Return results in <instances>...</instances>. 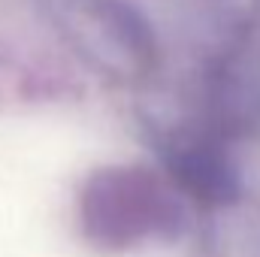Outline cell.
I'll list each match as a JSON object with an SVG mask.
<instances>
[{
  "instance_id": "6da1fadb",
  "label": "cell",
  "mask_w": 260,
  "mask_h": 257,
  "mask_svg": "<svg viewBox=\"0 0 260 257\" xmlns=\"http://www.w3.org/2000/svg\"><path fill=\"white\" fill-rule=\"evenodd\" d=\"M182 179H185L197 194H206V197H224V194H227V173H224V167L215 164V160L206 157V154L188 157V160L182 164Z\"/></svg>"
}]
</instances>
